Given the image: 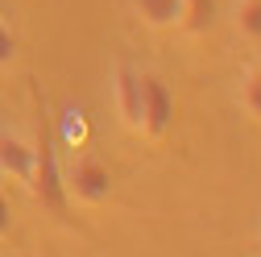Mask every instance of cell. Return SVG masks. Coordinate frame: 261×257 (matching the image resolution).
<instances>
[{"mask_svg": "<svg viewBox=\"0 0 261 257\" xmlns=\"http://www.w3.org/2000/svg\"><path fill=\"white\" fill-rule=\"evenodd\" d=\"M29 191H34V199H38L50 216H67L71 191H67V170L58 166L54 141H38V158H34V178H29Z\"/></svg>", "mask_w": 261, "mask_h": 257, "instance_id": "6da1fadb", "label": "cell"}, {"mask_svg": "<svg viewBox=\"0 0 261 257\" xmlns=\"http://www.w3.org/2000/svg\"><path fill=\"white\" fill-rule=\"evenodd\" d=\"M67 191H71V199H79V203H87V208H100V203H108V195H112V174H108L104 162L79 153L75 162L67 166Z\"/></svg>", "mask_w": 261, "mask_h": 257, "instance_id": "7a4b0ae2", "label": "cell"}, {"mask_svg": "<svg viewBox=\"0 0 261 257\" xmlns=\"http://www.w3.org/2000/svg\"><path fill=\"white\" fill-rule=\"evenodd\" d=\"M174 120V95L158 75H141V133L162 137Z\"/></svg>", "mask_w": 261, "mask_h": 257, "instance_id": "3957f363", "label": "cell"}, {"mask_svg": "<svg viewBox=\"0 0 261 257\" xmlns=\"http://www.w3.org/2000/svg\"><path fill=\"white\" fill-rule=\"evenodd\" d=\"M112 91H116V112H120V124L141 133V71L120 62L112 71Z\"/></svg>", "mask_w": 261, "mask_h": 257, "instance_id": "277c9868", "label": "cell"}, {"mask_svg": "<svg viewBox=\"0 0 261 257\" xmlns=\"http://www.w3.org/2000/svg\"><path fill=\"white\" fill-rule=\"evenodd\" d=\"M34 158H38V145L25 141L21 133H0V174H9L13 183H25L34 178Z\"/></svg>", "mask_w": 261, "mask_h": 257, "instance_id": "5b68a950", "label": "cell"}, {"mask_svg": "<svg viewBox=\"0 0 261 257\" xmlns=\"http://www.w3.org/2000/svg\"><path fill=\"white\" fill-rule=\"evenodd\" d=\"M133 13L149 29H174L187 21V0H133Z\"/></svg>", "mask_w": 261, "mask_h": 257, "instance_id": "8992f818", "label": "cell"}, {"mask_svg": "<svg viewBox=\"0 0 261 257\" xmlns=\"http://www.w3.org/2000/svg\"><path fill=\"white\" fill-rule=\"evenodd\" d=\"M232 25H237V34H241V38L261 42V0H237V9H232Z\"/></svg>", "mask_w": 261, "mask_h": 257, "instance_id": "52a82bcc", "label": "cell"}, {"mask_svg": "<svg viewBox=\"0 0 261 257\" xmlns=\"http://www.w3.org/2000/svg\"><path fill=\"white\" fill-rule=\"evenodd\" d=\"M62 145L67 149H83V141H87V116L79 112V108H67L62 112Z\"/></svg>", "mask_w": 261, "mask_h": 257, "instance_id": "ba28073f", "label": "cell"}, {"mask_svg": "<svg viewBox=\"0 0 261 257\" xmlns=\"http://www.w3.org/2000/svg\"><path fill=\"white\" fill-rule=\"evenodd\" d=\"M241 108L253 120H261V67H253V71L241 75Z\"/></svg>", "mask_w": 261, "mask_h": 257, "instance_id": "9c48e42d", "label": "cell"}, {"mask_svg": "<svg viewBox=\"0 0 261 257\" xmlns=\"http://www.w3.org/2000/svg\"><path fill=\"white\" fill-rule=\"evenodd\" d=\"M212 13H216V0H187V21L182 25L199 34V29L212 25Z\"/></svg>", "mask_w": 261, "mask_h": 257, "instance_id": "30bf717a", "label": "cell"}, {"mask_svg": "<svg viewBox=\"0 0 261 257\" xmlns=\"http://www.w3.org/2000/svg\"><path fill=\"white\" fill-rule=\"evenodd\" d=\"M17 58V38H13V29L5 21V13H0V67H9V62Z\"/></svg>", "mask_w": 261, "mask_h": 257, "instance_id": "8fae6325", "label": "cell"}, {"mask_svg": "<svg viewBox=\"0 0 261 257\" xmlns=\"http://www.w3.org/2000/svg\"><path fill=\"white\" fill-rule=\"evenodd\" d=\"M13 233V203H9V195L0 191V237H9Z\"/></svg>", "mask_w": 261, "mask_h": 257, "instance_id": "7c38bea8", "label": "cell"}]
</instances>
